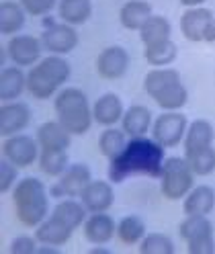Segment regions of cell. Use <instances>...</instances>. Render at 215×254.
Returning a JSON list of instances; mask_svg holds the SVG:
<instances>
[{
	"mask_svg": "<svg viewBox=\"0 0 215 254\" xmlns=\"http://www.w3.org/2000/svg\"><path fill=\"white\" fill-rule=\"evenodd\" d=\"M164 146H160L156 139L142 137H129L125 150L113 160H109L107 177L111 183H123L133 174H144L150 179H160L164 168Z\"/></svg>",
	"mask_w": 215,
	"mask_h": 254,
	"instance_id": "1",
	"label": "cell"
},
{
	"mask_svg": "<svg viewBox=\"0 0 215 254\" xmlns=\"http://www.w3.org/2000/svg\"><path fill=\"white\" fill-rule=\"evenodd\" d=\"M12 203L14 213L19 221L27 228H37L43 219H48L50 213V201L45 187L39 179L27 177L21 179L12 189Z\"/></svg>",
	"mask_w": 215,
	"mask_h": 254,
	"instance_id": "2",
	"label": "cell"
},
{
	"mask_svg": "<svg viewBox=\"0 0 215 254\" xmlns=\"http://www.w3.org/2000/svg\"><path fill=\"white\" fill-rule=\"evenodd\" d=\"M144 90L164 111H178L189 101V92L180 82V74L172 68L150 70L144 78Z\"/></svg>",
	"mask_w": 215,
	"mask_h": 254,
	"instance_id": "3",
	"label": "cell"
},
{
	"mask_svg": "<svg viewBox=\"0 0 215 254\" xmlns=\"http://www.w3.org/2000/svg\"><path fill=\"white\" fill-rule=\"evenodd\" d=\"M70 78V64L61 58L50 54L41 58L27 74V90L33 99L45 101L55 94V90Z\"/></svg>",
	"mask_w": 215,
	"mask_h": 254,
	"instance_id": "4",
	"label": "cell"
},
{
	"mask_svg": "<svg viewBox=\"0 0 215 254\" xmlns=\"http://www.w3.org/2000/svg\"><path fill=\"white\" fill-rule=\"evenodd\" d=\"M57 121L66 127L72 135H84L92 123V105L88 103V97L80 88H64L59 90L54 103Z\"/></svg>",
	"mask_w": 215,
	"mask_h": 254,
	"instance_id": "5",
	"label": "cell"
},
{
	"mask_svg": "<svg viewBox=\"0 0 215 254\" xmlns=\"http://www.w3.org/2000/svg\"><path fill=\"white\" fill-rule=\"evenodd\" d=\"M195 177L193 168L189 166L187 158H166L164 168H162V185L160 190L166 199L178 201L189 195V190L195 187Z\"/></svg>",
	"mask_w": 215,
	"mask_h": 254,
	"instance_id": "6",
	"label": "cell"
},
{
	"mask_svg": "<svg viewBox=\"0 0 215 254\" xmlns=\"http://www.w3.org/2000/svg\"><path fill=\"white\" fill-rule=\"evenodd\" d=\"M178 234L189 248V254H213V226L207 215H187L180 226Z\"/></svg>",
	"mask_w": 215,
	"mask_h": 254,
	"instance_id": "7",
	"label": "cell"
},
{
	"mask_svg": "<svg viewBox=\"0 0 215 254\" xmlns=\"http://www.w3.org/2000/svg\"><path fill=\"white\" fill-rule=\"evenodd\" d=\"M189 119L180 111H164L152 123V137L164 148H176L187 135Z\"/></svg>",
	"mask_w": 215,
	"mask_h": 254,
	"instance_id": "8",
	"label": "cell"
},
{
	"mask_svg": "<svg viewBox=\"0 0 215 254\" xmlns=\"http://www.w3.org/2000/svg\"><path fill=\"white\" fill-rule=\"evenodd\" d=\"M39 39H41L43 50L54 56H66L74 52L80 41L76 27L68 23H50L48 29H43Z\"/></svg>",
	"mask_w": 215,
	"mask_h": 254,
	"instance_id": "9",
	"label": "cell"
},
{
	"mask_svg": "<svg viewBox=\"0 0 215 254\" xmlns=\"http://www.w3.org/2000/svg\"><path fill=\"white\" fill-rule=\"evenodd\" d=\"M2 156L17 168H29L35 160H39V141L25 133L8 135L2 144Z\"/></svg>",
	"mask_w": 215,
	"mask_h": 254,
	"instance_id": "10",
	"label": "cell"
},
{
	"mask_svg": "<svg viewBox=\"0 0 215 254\" xmlns=\"http://www.w3.org/2000/svg\"><path fill=\"white\" fill-rule=\"evenodd\" d=\"M92 181L90 168L86 164H70L66 168V172L59 177V181L52 187V197L55 199H78L82 195V190L86 189V185Z\"/></svg>",
	"mask_w": 215,
	"mask_h": 254,
	"instance_id": "11",
	"label": "cell"
},
{
	"mask_svg": "<svg viewBox=\"0 0 215 254\" xmlns=\"http://www.w3.org/2000/svg\"><path fill=\"white\" fill-rule=\"evenodd\" d=\"M6 52L14 66L33 68L41 60L43 45H41V39L33 35H12L10 41L6 43Z\"/></svg>",
	"mask_w": 215,
	"mask_h": 254,
	"instance_id": "12",
	"label": "cell"
},
{
	"mask_svg": "<svg viewBox=\"0 0 215 254\" xmlns=\"http://www.w3.org/2000/svg\"><path fill=\"white\" fill-rule=\"evenodd\" d=\"M129 68V54L121 45H109L97 58V72L105 80H117Z\"/></svg>",
	"mask_w": 215,
	"mask_h": 254,
	"instance_id": "13",
	"label": "cell"
},
{
	"mask_svg": "<svg viewBox=\"0 0 215 254\" xmlns=\"http://www.w3.org/2000/svg\"><path fill=\"white\" fill-rule=\"evenodd\" d=\"M31 121V109L25 103L8 101L0 107V133L2 137L21 133Z\"/></svg>",
	"mask_w": 215,
	"mask_h": 254,
	"instance_id": "14",
	"label": "cell"
},
{
	"mask_svg": "<svg viewBox=\"0 0 215 254\" xmlns=\"http://www.w3.org/2000/svg\"><path fill=\"white\" fill-rule=\"evenodd\" d=\"M213 12L209 8L203 6H195V8H187L180 17V31L182 35L193 43L205 41V31L209 27V23L213 21Z\"/></svg>",
	"mask_w": 215,
	"mask_h": 254,
	"instance_id": "15",
	"label": "cell"
},
{
	"mask_svg": "<svg viewBox=\"0 0 215 254\" xmlns=\"http://www.w3.org/2000/svg\"><path fill=\"white\" fill-rule=\"evenodd\" d=\"M80 201L84 203L88 213L109 211L115 201V190H113L111 183H107V181H90L86 185V189L82 190Z\"/></svg>",
	"mask_w": 215,
	"mask_h": 254,
	"instance_id": "16",
	"label": "cell"
},
{
	"mask_svg": "<svg viewBox=\"0 0 215 254\" xmlns=\"http://www.w3.org/2000/svg\"><path fill=\"white\" fill-rule=\"evenodd\" d=\"M84 238L90 242V244H107L111 242V238L117 234V224L115 219L107 213V211H101V213H88L86 221H84Z\"/></svg>",
	"mask_w": 215,
	"mask_h": 254,
	"instance_id": "17",
	"label": "cell"
},
{
	"mask_svg": "<svg viewBox=\"0 0 215 254\" xmlns=\"http://www.w3.org/2000/svg\"><path fill=\"white\" fill-rule=\"evenodd\" d=\"M123 103L117 97L115 92H107L103 97H99L92 105V117H95V123L103 125V127H113L115 123H119L123 119Z\"/></svg>",
	"mask_w": 215,
	"mask_h": 254,
	"instance_id": "18",
	"label": "cell"
},
{
	"mask_svg": "<svg viewBox=\"0 0 215 254\" xmlns=\"http://www.w3.org/2000/svg\"><path fill=\"white\" fill-rule=\"evenodd\" d=\"M72 234H74V230L68 224H64L61 219L54 217V215L43 219L41 224L35 228V238H37L39 244H50V246H57V248L68 244Z\"/></svg>",
	"mask_w": 215,
	"mask_h": 254,
	"instance_id": "19",
	"label": "cell"
},
{
	"mask_svg": "<svg viewBox=\"0 0 215 254\" xmlns=\"http://www.w3.org/2000/svg\"><path fill=\"white\" fill-rule=\"evenodd\" d=\"M213 209H215V190L209 185L193 187L182 201L184 215H209Z\"/></svg>",
	"mask_w": 215,
	"mask_h": 254,
	"instance_id": "20",
	"label": "cell"
},
{
	"mask_svg": "<svg viewBox=\"0 0 215 254\" xmlns=\"http://www.w3.org/2000/svg\"><path fill=\"white\" fill-rule=\"evenodd\" d=\"M27 90V74L21 66H4L0 72V99L2 103L17 101Z\"/></svg>",
	"mask_w": 215,
	"mask_h": 254,
	"instance_id": "21",
	"label": "cell"
},
{
	"mask_svg": "<svg viewBox=\"0 0 215 254\" xmlns=\"http://www.w3.org/2000/svg\"><path fill=\"white\" fill-rule=\"evenodd\" d=\"M72 133L61 125L57 119L55 121H45L37 129V141L41 150H68Z\"/></svg>",
	"mask_w": 215,
	"mask_h": 254,
	"instance_id": "22",
	"label": "cell"
},
{
	"mask_svg": "<svg viewBox=\"0 0 215 254\" xmlns=\"http://www.w3.org/2000/svg\"><path fill=\"white\" fill-rule=\"evenodd\" d=\"M152 111L144 105H131L121 119V127L129 137H142L152 127Z\"/></svg>",
	"mask_w": 215,
	"mask_h": 254,
	"instance_id": "23",
	"label": "cell"
},
{
	"mask_svg": "<svg viewBox=\"0 0 215 254\" xmlns=\"http://www.w3.org/2000/svg\"><path fill=\"white\" fill-rule=\"evenodd\" d=\"M213 137H215L213 125L207 119H195L193 123H189L187 135H184V139H182L184 154H191V152L213 146Z\"/></svg>",
	"mask_w": 215,
	"mask_h": 254,
	"instance_id": "24",
	"label": "cell"
},
{
	"mask_svg": "<svg viewBox=\"0 0 215 254\" xmlns=\"http://www.w3.org/2000/svg\"><path fill=\"white\" fill-rule=\"evenodd\" d=\"M152 14V4L146 0H125L119 10V21L127 31H140Z\"/></svg>",
	"mask_w": 215,
	"mask_h": 254,
	"instance_id": "25",
	"label": "cell"
},
{
	"mask_svg": "<svg viewBox=\"0 0 215 254\" xmlns=\"http://www.w3.org/2000/svg\"><path fill=\"white\" fill-rule=\"evenodd\" d=\"M27 21V10L21 2L14 0H2L0 2V33L2 35H17L25 27Z\"/></svg>",
	"mask_w": 215,
	"mask_h": 254,
	"instance_id": "26",
	"label": "cell"
},
{
	"mask_svg": "<svg viewBox=\"0 0 215 254\" xmlns=\"http://www.w3.org/2000/svg\"><path fill=\"white\" fill-rule=\"evenodd\" d=\"M57 219H61L64 224H68L72 230H78L80 226H84V221L88 217V209L84 207V203L82 201H76L72 197H66V199H61L54 211L50 213Z\"/></svg>",
	"mask_w": 215,
	"mask_h": 254,
	"instance_id": "27",
	"label": "cell"
},
{
	"mask_svg": "<svg viewBox=\"0 0 215 254\" xmlns=\"http://www.w3.org/2000/svg\"><path fill=\"white\" fill-rule=\"evenodd\" d=\"M57 17L61 23L82 25L92 17V0H59Z\"/></svg>",
	"mask_w": 215,
	"mask_h": 254,
	"instance_id": "28",
	"label": "cell"
},
{
	"mask_svg": "<svg viewBox=\"0 0 215 254\" xmlns=\"http://www.w3.org/2000/svg\"><path fill=\"white\" fill-rule=\"evenodd\" d=\"M170 33H172L170 21L166 17H160V14H152V17L144 23V27L140 29V39H142L144 47H148V45L170 39Z\"/></svg>",
	"mask_w": 215,
	"mask_h": 254,
	"instance_id": "29",
	"label": "cell"
},
{
	"mask_svg": "<svg viewBox=\"0 0 215 254\" xmlns=\"http://www.w3.org/2000/svg\"><path fill=\"white\" fill-rule=\"evenodd\" d=\"M146 236V224L140 215H125L117 221V238L121 244L135 246L144 240Z\"/></svg>",
	"mask_w": 215,
	"mask_h": 254,
	"instance_id": "30",
	"label": "cell"
},
{
	"mask_svg": "<svg viewBox=\"0 0 215 254\" xmlns=\"http://www.w3.org/2000/svg\"><path fill=\"white\" fill-rule=\"evenodd\" d=\"M129 135L123 131V127H105V131L99 135V150L103 152V156H107L109 160H113L115 156H119L127 146Z\"/></svg>",
	"mask_w": 215,
	"mask_h": 254,
	"instance_id": "31",
	"label": "cell"
},
{
	"mask_svg": "<svg viewBox=\"0 0 215 254\" xmlns=\"http://www.w3.org/2000/svg\"><path fill=\"white\" fill-rule=\"evenodd\" d=\"M146 62L152 68H166L168 64H172L178 56V47L172 39H166L160 43H154L146 47Z\"/></svg>",
	"mask_w": 215,
	"mask_h": 254,
	"instance_id": "32",
	"label": "cell"
},
{
	"mask_svg": "<svg viewBox=\"0 0 215 254\" xmlns=\"http://www.w3.org/2000/svg\"><path fill=\"white\" fill-rule=\"evenodd\" d=\"M39 168L48 177H61L68 168L66 150H41L39 152Z\"/></svg>",
	"mask_w": 215,
	"mask_h": 254,
	"instance_id": "33",
	"label": "cell"
},
{
	"mask_svg": "<svg viewBox=\"0 0 215 254\" xmlns=\"http://www.w3.org/2000/svg\"><path fill=\"white\" fill-rule=\"evenodd\" d=\"M184 158H187L189 166L193 168L197 177H207V174H211L215 170V148L213 146L184 154Z\"/></svg>",
	"mask_w": 215,
	"mask_h": 254,
	"instance_id": "34",
	"label": "cell"
},
{
	"mask_svg": "<svg viewBox=\"0 0 215 254\" xmlns=\"http://www.w3.org/2000/svg\"><path fill=\"white\" fill-rule=\"evenodd\" d=\"M140 252L142 254H174V244L166 234L152 232V234H146L144 240L140 242Z\"/></svg>",
	"mask_w": 215,
	"mask_h": 254,
	"instance_id": "35",
	"label": "cell"
},
{
	"mask_svg": "<svg viewBox=\"0 0 215 254\" xmlns=\"http://www.w3.org/2000/svg\"><path fill=\"white\" fill-rule=\"evenodd\" d=\"M19 2L31 17H45V14L57 6L59 0H19Z\"/></svg>",
	"mask_w": 215,
	"mask_h": 254,
	"instance_id": "36",
	"label": "cell"
},
{
	"mask_svg": "<svg viewBox=\"0 0 215 254\" xmlns=\"http://www.w3.org/2000/svg\"><path fill=\"white\" fill-rule=\"evenodd\" d=\"M39 242L35 236H17L14 240L10 242V254H37Z\"/></svg>",
	"mask_w": 215,
	"mask_h": 254,
	"instance_id": "37",
	"label": "cell"
},
{
	"mask_svg": "<svg viewBox=\"0 0 215 254\" xmlns=\"http://www.w3.org/2000/svg\"><path fill=\"white\" fill-rule=\"evenodd\" d=\"M17 170L19 168L2 156V162H0V190H2V193H8L12 189L14 181H17V174H19Z\"/></svg>",
	"mask_w": 215,
	"mask_h": 254,
	"instance_id": "38",
	"label": "cell"
},
{
	"mask_svg": "<svg viewBox=\"0 0 215 254\" xmlns=\"http://www.w3.org/2000/svg\"><path fill=\"white\" fill-rule=\"evenodd\" d=\"M205 41L207 43H215V19L209 23V27L205 31Z\"/></svg>",
	"mask_w": 215,
	"mask_h": 254,
	"instance_id": "39",
	"label": "cell"
},
{
	"mask_svg": "<svg viewBox=\"0 0 215 254\" xmlns=\"http://www.w3.org/2000/svg\"><path fill=\"white\" fill-rule=\"evenodd\" d=\"M182 6H189V8H195V6H203L207 0H178Z\"/></svg>",
	"mask_w": 215,
	"mask_h": 254,
	"instance_id": "40",
	"label": "cell"
}]
</instances>
